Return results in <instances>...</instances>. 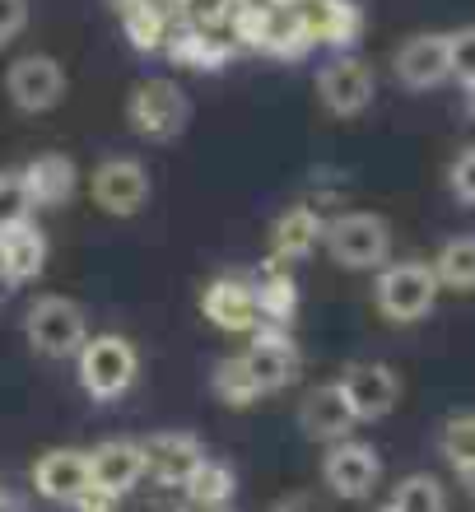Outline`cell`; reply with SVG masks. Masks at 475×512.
<instances>
[{
    "instance_id": "603a6c76",
    "label": "cell",
    "mask_w": 475,
    "mask_h": 512,
    "mask_svg": "<svg viewBox=\"0 0 475 512\" xmlns=\"http://www.w3.org/2000/svg\"><path fill=\"white\" fill-rule=\"evenodd\" d=\"M168 56H173L177 66L187 70H219L229 61V42H219L215 28H201V24H182L168 33Z\"/></svg>"
},
{
    "instance_id": "f1b7e54d",
    "label": "cell",
    "mask_w": 475,
    "mask_h": 512,
    "mask_svg": "<svg viewBox=\"0 0 475 512\" xmlns=\"http://www.w3.org/2000/svg\"><path fill=\"white\" fill-rule=\"evenodd\" d=\"M438 452L448 461L452 471H466L475 466V410H462V415H452L438 433Z\"/></svg>"
},
{
    "instance_id": "484cf974",
    "label": "cell",
    "mask_w": 475,
    "mask_h": 512,
    "mask_svg": "<svg viewBox=\"0 0 475 512\" xmlns=\"http://www.w3.org/2000/svg\"><path fill=\"white\" fill-rule=\"evenodd\" d=\"M122 28L136 52H159L163 42H168V33H173V19L163 10V0H140V5H131L122 14Z\"/></svg>"
},
{
    "instance_id": "d6a6232c",
    "label": "cell",
    "mask_w": 475,
    "mask_h": 512,
    "mask_svg": "<svg viewBox=\"0 0 475 512\" xmlns=\"http://www.w3.org/2000/svg\"><path fill=\"white\" fill-rule=\"evenodd\" d=\"M448 187H452V196L462 205H471L475 210V145L471 149H462L457 159H452V168H448Z\"/></svg>"
},
{
    "instance_id": "8d00e7d4",
    "label": "cell",
    "mask_w": 475,
    "mask_h": 512,
    "mask_svg": "<svg viewBox=\"0 0 475 512\" xmlns=\"http://www.w3.org/2000/svg\"><path fill=\"white\" fill-rule=\"evenodd\" d=\"M457 480H462V489H466V499L475 503V466H466V471H457Z\"/></svg>"
},
{
    "instance_id": "277c9868",
    "label": "cell",
    "mask_w": 475,
    "mask_h": 512,
    "mask_svg": "<svg viewBox=\"0 0 475 512\" xmlns=\"http://www.w3.org/2000/svg\"><path fill=\"white\" fill-rule=\"evenodd\" d=\"M331 261L345 270H378L387 256H392V224L382 215H368V210H350L326 224L322 233Z\"/></svg>"
},
{
    "instance_id": "4fadbf2b",
    "label": "cell",
    "mask_w": 475,
    "mask_h": 512,
    "mask_svg": "<svg viewBox=\"0 0 475 512\" xmlns=\"http://www.w3.org/2000/svg\"><path fill=\"white\" fill-rule=\"evenodd\" d=\"M396 80L424 94V89H438L443 80H452V61H448V33H415L396 47Z\"/></svg>"
},
{
    "instance_id": "d6986e66",
    "label": "cell",
    "mask_w": 475,
    "mask_h": 512,
    "mask_svg": "<svg viewBox=\"0 0 475 512\" xmlns=\"http://www.w3.org/2000/svg\"><path fill=\"white\" fill-rule=\"evenodd\" d=\"M47 266V233L33 229V224H14V229H0V280L19 289V284H33Z\"/></svg>"
},
{
    "instance_id": "e575fe53",
    "label": "cell",
    "mask_w": 475,
    "mask_h": 512,
    "mask_svg": "<svg viewBox=\"0 0 475 512\" xmlns=\"http://www.w3.org/2000/svg\"><path fill=\"white\" fill-rule=\"evenodd\" d=\"M117 499H122V494H112V489L84 485L80 494H75V503H70V508H75V512H117Z\"/></svg>"
},
{
    "instance_id": "30bf717a",
    "label": "cell",
    "mask_w": 475,
    "mask_h": 512,
    "mask_svg": "<svg viewBox=\"0 0 475 512\" xmlns=\"http://www.w3.org/2000/svg\"><path fill=\"white\" fill-rule=\"evenodd\" d=\"M336 382H340V391H345V401H350L359 424H364V419L392 415L396 401H401V378H396V368L378 364V359H359V364H350Z\"/></svg>"
},
{
    "instance_id": "ba28073f",
    "label": "cell",
    "mask_w": 475,
    "mask_h": 512,
    "mask_svg": "<svg viewBox=\"0 0 475 512\" xmlns=\"http://www.w3.org/2000/svg\"><path fill=\"white\" fill-rule=\"evenodd\" d=\"M243 364L257 382V396H275L299 378V350L285 336V326H257L252 345L243 350Z\"/></svg>"
},
{
    "instance_id": "5b68a950",
    "label": "cell",
    "mask_w": 475,
    "mask_h": 512,
    "mask_svg": "<svg viewBox=\"0 0 475 512\" xmlns=\"http://www.w3.org/2000/svg\"><path fill=\"white\" fill-rule=\"evenodd\" d=\"M187 117L191 103L173 80H140L126 98V122L145 140H173V135H182Z\"/></svg>"
},
{
    "instance_id": "52a82bcc",
    "label": "cell",
    "mask_w": 475,
    "mask_h": 512,
    "mask_svg": "<svg viewBox=\"0 0 475 512\" xmlns=\"http://www.w3.org/2000/svg\"><path fill=\"white\" fill-rule=\"evenodd\" d=\"M89 191H94V205L103 210V215L131 219V215L145 210V201H150V173L140 168V159L117 154V159H103L94 168Z\"/></svg>"
},
{
    "instance_id": "ac0fdd59",
    "label": "cell",
    "mask_w": 475,
    "mask_h": 512,
    "mask_svg": "<svg viewBox=\"0 0 475 512\" xmlns=\"http://www.w3.org/2000/svg\"><path fill=\"white\" fill-rule=\"evenodd\" d=\"M201 312H205V322L210 326L233 331V336H243V331H257L261 326L257 294H252V284H243V280H215L201 294Z\"/></svg>"
},
{
    "instance_id": "7402d4cb",
    "label": "cell",
    "mask_w": 475,
    "mask_h": 512,
    "mask_svg": "<svg viewBox=\"0 0 475 512\" xmlns=\"http://www.w3.org/2000/svg\"><path fill=\"white\" fill-rule=\"evenodd\" d=\"M322 233H326V219L317 215L313 205H294V210H285L271 229L275 261H303V256L322 243Z\"/></svg>"
},
{
    "instance_id": "44dd1931",
    "label": "cell",
    "mask_w": 475,
    "mask_h": 512,
    "mask_svg": "<svg viewBox=\"0 0 475 512\" xmlns=\"http://www.w3.org/2000/svg\"><path fill=\"white\" fill-rule=\"evenodd\" d=\"M28 182V196H33V205H66L70 196H75V182H80V173H75V163L66 159V154H38V159L28 163V168H19Z\"/></svg>"
},
{
    "instance_id": "ffe728a7",
    "label": "cell",
    "mask_w": 475,
    "mask_h": 512,
    "mask_svg": "<svg viewBox=\"0 0 475 512\" xmlns=\"http://www.w3.org/2000/svg\"><path fill=\"white\" fill-rule=\"evenodd\" d=\"M308 24H313V42L336 47V52H350L364 38V10L354 0H313Z\"/></svg>"
},
{
    "instance_id": "6da1fadb",
    "label": "cell",
    "mask_w": 475,
    "mask_h": 512,
    "mask_svg": "<svg viewBox=\"0 0 475 512\" xmlns=\"http://www.w3.org/2000/svg\"><path fill=\"white\" fill-rule=\"evenodd\" d=\"M373 298H378V312L387 322H424L438 303V275L429 261H382Z\"/></svg>"
},
{
    "instance_id": "2e32d148",
    "label": "cell",
    "mask_w": 475,
    "mask_h": 512,
    "mask_svg": "<svg viewBox=\"0 0 475 512\" xmlns=\"http://www.w3.org/2000/svg\"><path fill=\"white\" fill-rule=\"evenodd\" d=\"M89 485V452L80 447H52L33 461V489L52 503H75V494Z\"/></svg>"
},
{
    "instance_id": "e0dca14e",
    "label": "cell",
    "mask_w": 475,
    "mask_h": 512,
    "mask_svg": "<svg viewBox=\"0 0 475 512\" xmlns=\"http://www.w3.org/2000/svg\"><path fill=\"white\" fill-rule=\"evenodd\" d=\"M261 52H271L275 61H303L313 52V24H308V10L303 5H266V19H261Z\"/></svg>"
},
{
    "instance_id": "836d02e7",
    "label": "cell",
    "mask_w": 475,
    "mask_h": 512,
    "mask_svg": "<svg viewBox=\"0 0 475 512\" xmlns=\"http://www.w3.org/2000/svg\"><path fill=\"white\" fill-rule=\"evenodd\" d=\"M28 10H33V0H0V47L28 28Z\"/></svg>"
},
{
    "instance_id": "8992f818",
    "label": "cell",
    "mask_w": 475,
    "mask_h": 512,
    "mask_svg": "<svg viewBox=\"0 0 475 512\" xmlns=\"http://www.w3.org/2000/svg\"><path fill=\"white\" fill-rule=\"evenodd\" d=\"M322 480L336 499H368L382 480V457L373 443H359V438H340V443H326L322 457Z\"/></svg>"
},
{
    "instance_id": "7c38bea8",
    "label": "cell",
    "mask_w": 475,
    "mask_h": 512,
    "mask_svg": "<svg viewBox=\"0 0 475 512\" xmlns=\"http://www.w3.org/2000/svg\"><path fill=\"white\" fill-rule=\"evenodd\" d=\"M378 84H373V70L359 61V56H336L331 66H322L317 75V98L331 117H359V112L373 103Z\"/></svg>"
},
{
    "instance_id": "1f68e13d",
    "label": "cell",
    "mask_w": 475,
    "mask_h": 512,
    "mask_svg": "<svg viewBox=\"0 0 475 512\" xmlns=\"http://www.w3.org/2000/svg\"><path fill=\"white\" fill-rule=\"evenodd\" d=\"M448 61H452V80L475 84V24L448 33Z\"/></svg>"
},
{
    "instance_id": "f35d334b",
    "label": "cell",
    "mask_w": 475,
    "mask_h": 512,
    "mask_svg": "<svg viewBox=\"0 0 475 512\" xmlns=\"http://www.w3.org/2000/svg\"><path fill=\"white\" fill-rule=\"evenodd\" d=\"M131 5H140V0H112V10H117V14H126Z\"/></svg>"
},
{
    "instance_id": "83f0119b",
    "label": "cell",
    "mask_w": 475,
    "mask_h": 512,
    "mask_svg": "<svg viewBox=\"0 0 475 512\" xmlns=\"http://www.w3.org/2000/svg\"><path fill=\"white\" fill-rule=\"evenodd\" d=\"M257 312H261V326H285L289 317H294V308H299V289H294V275H285V270H266L257 280Z\"/></svg>"
},
{
    "instance_id": "3957f363",
    "label": "cell",
    "mask_w": 475,
    "mask_h": 512,
    "mask_svg": "<svg viewBox=\"0 0 475 512\" xmlns=\"http://www.w3.org/2000/svg\"><path fill=\"white\" fill-rule=\"evenodd\" d=\"M24 336L42 359H75L80 345L89 340V317L75 298L66 294H42L24 317Z\"/></svg>"
},
{
    "instance_id": "9c48e42d",
    "label": "cell",
    "mask_w": 475,
    "mask_h": 512,
    "mask_svg": "<svg viewBox=\"0 0 475 512\" xmlns=\"http://www.w3.org/2000/svg\"><path fill=\"white\" fill-rule=\"evenodd\" d=\"M5 94L19 112H52L61 98H66V70L52 56H19L10 70H5Z\"/></svg>"
},
{
    "instance_id": "9a60e30c",
    "label": "cell",
    "mask_w": 475,
    "mask_h": 512,
    "mask_svg": "<svg viewBox=\"0 0 475 512\" xmlns=\"http://www.w3.org/2000/svg\"><path fill=\"white\" fill-rule=\"evenodd\" d=\"M140 480H145V452H140L136 438H108L89 452V485L131 494Z\"/></svg>"
},
{
    "instance_id": "74e56055",
    "label": "cell",
    "mask_w": 475,
    "mask_h": 512,
    "mask_svg": "<svg viewBox=\"0 0 475 512\" xmlns=\"http://www.w3.org/2000/svg\"><path fill=\"white\" fill-rule=\"evenodd\" d=\"M0 512H24V503H19V499H10V494L0 489Z\"/></svg>"
},
{
    "instance_id": "f546056e",
    "label": "cell",
    "mask_w": 475,
    "mask_h": 512,
    "mask_svg": "<svg viewBox=\"0 0 475 512\" xmlns=\"http://www.w3.org/2000/svg\"><path fill=\"white\" fill-rule=\"evenodd\" d=\"M215 396L224 405H233V410H243V405H252L257 401V382H252V373H247V364H243V354H229V359H219V368H215Z\"/></svg>"
},
{
    "instance_id": "ab89813d",
    "label": "cell",
    "mask_w": 475,
    "mask_h": 512,
    "mask_svg": "<svg viewBox=\"0 0 475 512\" xmlns=\"http://www.w3.org/2000/svg\"><path fill=\"white\" fill-rule=\"evenodd\" d=\"M466 89H471V112H475V84H466Z\"/></svg>"
},
{
    "instance_id": "d590c367",
    "label": "cell",
    "mask_w": 475,
    "mask_h": 512,
    "mask_svg": "<svg viewBox=\"0 0 475 512\" xmlns=\"http://www.w3.org/2000/svg\"><path fill=\"white\" fill-rule=\"evenodd\" d=\"M271 512H322L313 499H303V494H294V499H280Z\"/></svg>"
},
{
    "instance_id": "cb8c5ba5",
    "label": "cell",
    "mask_w": 475,
    "mask_h": 512,
    "mask_svg": "<svg viewBox=\"0 0 475 512\" xmlns=\"http://www.w3.org/2000/svg\"><path fill=\"white\" fill-rule=\"evenodd\" d=\"M438 275V289H452V294H475V233L462 238H448L438 247V256L429 261Z\"/></svg>"
},
{
    "instance_id": "7a4b0ae2",
    "label": "cell",
    "mask_w": 475,
    "mask_h": 512,
    "mask_svg": "<svg viewBox=\"0 0 475 512\" xmlns=\"http://www.w3.org/2000/svg\"><path fill=\"white\" fill-rule=\"evenodd\" d=\"M75 373L94 401H122L140 378V354L126 336H89L75 354Z\"/></svg>"
},
{
    "instance_id": "4316f807",
    "label": "cell",
    "mask_w": 475,
    "mask_h": 512,
    "mask_svg": "<svg viewBox=\"0 0 475 512\" xmlns=\"http://www.w3.org/2000/svg\"><path fill=\"white\" fill-rule=\"evenodd\" d=\"M387 512H448V489L429 471H415L406 480H396Z\"/></svg>"
},
{
    "instance_id": "8fae6325",
    "label": "cell",
    "mask_w": 475,
    "mask_h": 512,
    "mask_svg": "<svg viewBox=\"0 0 475 512\" xmlns=\"http://www.w3.org/2000/svg\"><path fill=\"white\" fill-rule=\"evenodd\" d=\"M145 475H150L154 485L163 489H182L196 475V466L205 461V447L196 433H182V429H168V433H150L145 443Z\"/></svg>"
},
{
    "instance_id": "5bb4252c",
    "label": "cell",
    "mask_w": 475,
    "mask_h": 512,
    "mask_svg": "<svg viewBox=\"0 0 475 512\" xmlns=\"http://www.w3.org/2000/svg\"><path fill=\"white\" fill-rule=\"evenodd\" d=\"M299 424L313 443H340V438H350V429L359 424V419H354L340 382H322V387H313L308 396H303Z\"/></svg>"
},
{
    "instance_id": "d4e9b609",
    "label": "cell",
    "mask_w": 475,
    "mask_h": 512,
    "mask_svg": "<svg viewBox=\"0 0 475 512\" xmlns=\"http://www.w3.org/2000/svg\"><path fill=\"white\" fill-rule=\"evenodd\" d=\"M182 489H187V503H191V508L224 512V503L233 499L238 480H233V471L224 466V461H210V457H205L201 466H196V475H191V480H187Z\"/></svg>"
},
{
    "instance_id": "60d3db41",
    "label": "cell",
    "mask_w": 475,
    "mask_h": 512,
    "mask_svg": "<svg viewBox=\"0 0 475 512\" xmlns=\"http://www.w3.org/2000/svg\"><path fill=\"white\" fill-rule=\"evenodd\" d=\"M382 512H387V508H382Z\"/></svg>"
},
{
    "instance_id": "4dcf8cb0",
    "label": "cell",
    "mask_w": 475,
    "mask_h": 512,
    "mask_svg": "<svg viewBox=\"0 0 475 512\" xmlns=\"http://www.w3.org/2000/svg\"><path fill=\"white\" fill-rule=\"evenodd\" d=\"M33 215V196H28L24 173H0V229H14Z\"/></svg>"
}]
</instances>
